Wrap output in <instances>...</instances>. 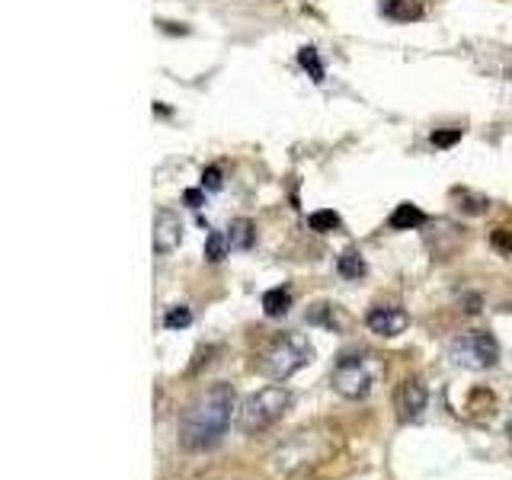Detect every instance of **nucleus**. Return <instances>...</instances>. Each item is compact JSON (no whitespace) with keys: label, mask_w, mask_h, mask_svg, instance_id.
Wrapping results in <instances>:
<instances>
[{"label":"nucleus","mask_w":512,"mask_h":480,"mask_svg":"<svg viewBox=\"0 0 512 480\" xmlns=\"http://www.w3.org/2000/svg\"><path fill=\"white\" fill-rule=\"evenodd\" d=\"M234 400L231 384H212L192 400L180 416V445L186 452H208L224 439L234 416Z\"/></svg>","instance_id":"obj_1"},{"label":"nucleus","mask_w":512,"mask_h":480,"mask_svg":"<svg viewBox=\"0 0 512 480\" xmlns=\"http://www.w3.org/2000/svg\"><path fill=\"white\" fill-rule=\"evenodd\" d=\"M314 359V346L308 343V336L301 333H285V336H276L260 356V372L276 378V381H285L292 378L298 368H304Z\"/></svg>","instance_id":"obj_2"},{"label":"nucleus","mask_w":512,"mask_h":480,"mask_svg":"<svg viewBox=\"0 0 512 480\" xmlns=\"http://www.w3.org/2000/svg\"><path fill=\"white\" fill-rule=\"evenodd\" d=\"M288 407H292V394L279 388V384H269V388L250 394L244 404H240L237 426L244 429L247 436H253V432H263L272 423H279Z\"/></svg>","instance_id":"obj_3"},{"label":"nucleus","mask_w":512,"mask_h":480,"mask_svg":"<svg viewBox=\"0 0 512 480\" xmlns=\"http://www.w3.org/2000/svg\"><path fill=\"white\" fill-rule=\"evenodd\" d=\"M448 356L461 368L484 372V368H493L496 359H500V343L493 340V333H484V330L461 333L452 340V346H448Z\"/></svg>","instance_id":"obj_4"},{"label":"nucleus","mask_w":512,"mask_h":480,"mask_svg":"<svg viewBox=\"0 0 512 480\" xmlns=\"http://www.w3.org/2000/svg\"><path fill=\"white\" fill-rule=\"evenodd\" d=\"M330 381H333L336 394H343L346 400H359L372 391V384H375L372 362H368L365 356H359V352H343L333 365Z\"/></svg>","instance_id":"obj_5"},{"label":"nucleus","mask_w":512,"mask_h":480,"mask_svg":"<svg viewBox=\"0 0 512 480\" xmlns=\"http://www.w3.org/2000/svg\"><path fill=\"white\" fill-rule=\"evenodd\" d=\"M426 404H429V394H426V384L420 378H404L397 384L394 410H397L400 423H416L426 413Z\"/></svg>","instance_id":"obj_6"},{"label":"nucleus","mask_w":512,"mask_h":480,"mask_svg":"<svg viewBox=\"0 0 512 480\" xmlns=\"http://www.w3.org/2000/svg\"><path fill=\"white\" fill-rule=\"evenodd\" d=\"M365 324L378 336H400L410 327V314L400 308V304H375V308L365 314Z\"/></svg>","instance_id":"obj_7"},{"label":"nucleus","mask_w":512,"mask_h":480,"mask_svg":"<svg viewBox=\"0 0 512 480\" xmlns=\"http://www.w3.org/2000/svg\"><path fill=\"white\" fill-rule=\"evenodd\" d=\"M183 244V221L170 208H160L154 215V250L157 253H173L176 247Z\"/></svg>","instance_id":"obj_8"},{"label":"nucleus","mask_w":512,"mask_h":480,"mask_svg":"<svg viewBox=\"0 0 512 480\" xmlns=\"http://www.w3.org/2000/svg\"><path fill=\"white\" fill-rule=\"evenodd\" d=\"M388 224L394 231H416V228H423L426 224V212L420 205H410V202H400L394 208V215L388 218Z\"/></svg>","instance_id":"obj_9"},{"label":"nucleus","mask_w":512,"mask_h":480,"mask_svg":"<svg viewBox=\"0 0 512 480\" xmlns=\"http://www.w3.org/2000/svg\"><path fill=\"white\" fill-rule=\"evenodd\" d=\"M256 240V224L250 218H234L228 224V244L231 250H250Z\"/></svg>","instance_id":"obj_10"},{"label":"nucleus","mask_w":512,"mask_h":480,"mask_svg":"<svg viewBox=\"0 0 512 480\" xmlns=\"http://www.w3.org/2000/svg\"><path fill=\"white\" fill-rule=\"evenodd\" d=\"M381 13L391 16V20H420L423 16V7L416 4V0H381Z\"/></svg>","instance_id":"obj_11"},{"label":"nucleus","mask_w":512,"mask_h":480,"mask_svg":"<svg viewBox=\"0 0 512 480\" xmlns=\"http://www.w3.org/2000/svg\"><path fill=\"white\" fill-rule=\"evenodd\" d=\"M336 272H340L343 279H362L365 272H368V266L362 260V253L349 247V250L340 253V260H336Z\"/></svg>","instance_id":"obj_12"},{"label":"nucleus","mask_w":512,"mask_h":480,"mask_svg":"<svg viewBox=\"0 0 512 480\" xmlns=\"http://www.w3.org/2000/svg\"><path fill=\"white\" fill-rule=\"evenodd\" d=\"M288 308H292V292H288V288H269V292L263 295L266 317H285Z\"/></svg>","instance_id":"obj_13"},{"label":"nucleus","mask_w":512,"mask_h":480,"mask_svg":"<svg viewBox=\"0 0 512 480\" xmlns=\"http://www.w3.org/2000/svg\"><path fill=\"white\" fill-rule=\"evenodd\" d=\"M298 64H301L304 71H308V77L314 80V84H324L327 71H324V61H320V55H317V48L304 45L301 52H298Z\"/></svg>","instance_id":"obj_14"},{"label":"nucleus","mask_w":512,"mask_h":480,"mask_svg":"<svg viewBox=\"0 0 512 480\" xmlns=\"http://www.w3.org/2000/svg\"><path fill=\"white\" fill-rule=\"evenodd\" d=\"M231 244H228V234H221V231H212L205 237V260L208 263H221L224 256H228Z\"/></svg>","instance_id":"obj_15"},{"label":"nucleus","mask_w":512,"mask_h":480,"mask_svg":"<svg viewBox=\"0 0 512 480\" xmlns=\"http://www.w3.org/2000/svg\"><path fill=\"white\" fill-rule=\"evenodd\" d=\"M308 228L317 231V234H330V231L340 228V215L330 212V208H324V212H314V215H308Z\"/></svg>","instance_id":"obj_16"},{"label":"nucleus","mask_w":512,"mask_h":480,"mask_svg":"<svg viewBox=\"0 0 512 480\" xmlns=\"http://www.w3.org/2000/svg\"><path fill=\"white\" fill-rule=\"evenodd\" d=\"M189 324H192V311L186 308V304H176V308H170L167 317H164V327L167 330H183Z\"/></svg>","instance_id":"obj_17"},{"label":"nucleus","mask_w":512,"mask_h":480,"mask_svg":"<svg viewBox=\"0 0 512 480\" xmlns=\"http://www.w3.org/2000/svg\"><path fill=\"white\" fill-rule=\"evenodd\" d=\"M458 141H461V128H452V132H432V144H436V148H452Z\"/></svg>","instance_id":"obj_18"},{"label":"nucleus","mask_w":512,"mask_h":480,"mask_svg":"<svg viewBox=\"0 0 512 480\" xmlns=\"http://www.w3.org/2000/svg\"><path fill=\"white\" fill-rule=\"evenodd\" d=\"M202 189H208V192L221 189V167H205L202 170Z\"/></svg>","instance_id":"obj_19"},{"label":"nucleus","mask_w":512,"mask_h":480,"mask_svg":"<svg viewBox=\"0 0 512 480\" xmlns=\"http://www.w3.org/2000/svg\"><path fill=\"white\" fill-rule=\"evenodd\" d=\"M493 244L500 247V250H506V253H512V234L506 228H500V231L493 234Z\"/></svg>","instance_id":"obj_20"},{"label":"nucleus","mask_w":512,"mask_h":480,"mask_svg":"<svg viewBox=\"0 0 512 480\" xmlns=\"http://www.w3.org/2000/svg\"><path fill=\"white\" fill-rule=\"evenodd\" d=\"M183 202H186L189 208H202V202H205L202 189H186V192H183Z\"/></svg>","instance_id":"obj_21"},{"label":"nucleus","mask_w":512,"mask_h":480,"mask_svg":"<svg viewBox=\"0 0 512 480\" xmlns=\"http://www.w3.org/2000/svg\"><path fill=\"white\" fill-rule=\"evenodd\" d=\"M509 432H512V416H509Z\"/></svg>","instance_id":"obj_22"}]
</instances>
